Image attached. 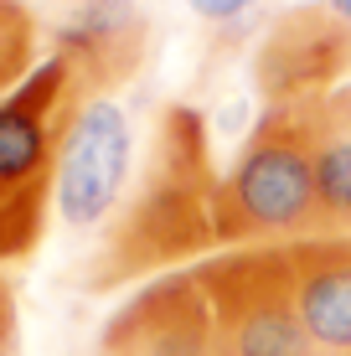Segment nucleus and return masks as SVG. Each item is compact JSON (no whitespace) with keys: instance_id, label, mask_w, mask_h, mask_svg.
I'll list each match as a JSON object with an SVG mask.
<instances>
[{"instance_id":"nucleus-1","label":"nucleus","mask_w":351,"mask_h":356,"mask_svg":"<svg viewBox=\"0 0 351 356\" xmlns=\"http://www.w3.org/2000/svg\"><path fill=\"white\" fill-rule=\"evenodd\" d=\"M325 207L316 186V140L310 114L274 108L248 134L243 155L217 181V243L238 248H284L325 238Z\"/></svg>"},{"instance_id":"nucleus-2","label":"nucleus","mask_w":351,"mask_h":356,"mask_svg":"<svg viewBox=\"0 0 351 356\" xmlns=\"http://www.w3.org/2000/svg\"><path fill=\"white\" fill-rule=\"evenodd\" d=\"M217 238V186L207 181V140L191 114L165 119L161 150H155L150 181L124 212L114 243L104 248V264L93 268V284L155 274L161 264L186 259Z\"/></svg>"},{"instance_id":"nucleus-3","label":"nucleus","mask_w":351,"mask_h":356,"mask_svg":"<svg viewBox=\"0 0 351 356\" xmlns=\"http://www.w3.org/2000/svg\"><path fill=\"white\" fill-rule=\"evenodd\" d=\"M72 57L52 52L10 93H0V259H26L42 243L47 196L57 191L72 104Z\"/></svg>"},{"instance_id":"nucleus-4","label":"nucleus","mask_w":351,"mask_h":356,"mask_svg":"<svg viewBox=\"0 0 351 356\" xmlns=\"http://www.w3.org/2000/svg\"><path fill=\"white\" fill-rule=\"evenodd\" d=\"M191 274L212 305V356H320L300 321L289 248H233Z\"/></svg>"},{"instance_id":"nucleus-5","label":"nucleus","mask_w":351,"mask_h":356,"mask_svg":"<svg viewBox=\"0 0 351 356\" xmlns=\"http://www.w3.org/2000/svg\"><path fill=\"white\" fill-rule=\"evenodd\" d=\"M129 114L114 98H88L57 161V212L67 227H99L119 207V191L129 181Z\"/></svg>"},{"instance_id":"nucleus-6","label":"nucleus","mask_w":351,"mask_h":356,"mask_svg":"<svg viewBox=\"0 0 351 356\" xmlns=\"http://www.w3.org/2000/svg\"><path fill=\"white\" fill-rule=\"evenodd\" d=\"M104 356H212V305L197 274L145 284L108 321Z\"/></svg>"},{"instance_id":"nucleus-7","label":"nucleus","mask_w":351,"mask_h":356,"mask_svg":"<svg viewBox=\"0 0 351 356\" xmlns=\"http://www.w3.org/2000/svg\"><path fill=\"white\" fill-rule=\"evenodd\" d=\"M346 72H351V26L325 6L289 10L259 52V83L279 104L325 93Z\"/></svg>"},{"instance_id":"nucleus-8","label":"nucleus","mask_w":351,"mask_h":356,"mask_svg":"<svg viewBox=\"0 0 351 356\" xmlns=\"http://www.w3.org/2000/svg\"><path fill=\"white\" fill-rule=\"evenodd\" d=\"M295 268V300L300 321L320 356H351V238H305L284 243Z\"/></svg>"},{"instance_id":"nucleus-9","label":"nucleus","mask_w":351,"mask_h":356,"mask_svg":"<svg viewBox=\"0 0 351 356\" xmlns=\"http://www.w3.org/2000/svg\"><path fill=\"white\" fill-rule=\"evenodd\" d=\"M78 52L88 72H124L140 52V10L135 0H78L63 26V57Z\"/></svg>"},{"instance_id":"nucleus-10","label":"nucleus","mask_w":351,"mask_h":356,"mask_svg":"<svg viewBox=\"0 0 351 356\" xmlns=\"http://www.w3.org/2000/svg\"><path fill=\"white\" fill-rule=\"evenodd\" d=\"M191 10H197L202 21H233V16H243L248 6H259V0H186Z\"/></svg>"},{"instance_id":"nucleus-11","label":"nucleus","mask_w":351,"mask_h":356,"mask_svg":"<svg viewBox=\"0 0 351 356\" xmlns=\"http://www.w3.org/2000/svg\"><path fill=\"white\" fill-rule=\"evenodd\" d=\"M10 325H16L10 321V294H6V284H0V356L10 351Z\"/></svg>"},{"instance_id":"nucleus-12","label":"nucleus","mask_w":351,"mask_h":356,"mask_svg":"<svg viewBox=\"0 0 351 356\" xmlns=\"http://www.w3.org/2000/svg\"><path fill=\"white\" fill-rule=\"evenodd\" d=\"M325 10H331V16H341L346 26H351V0H325Z\"/></svg>"}]
</instances>
